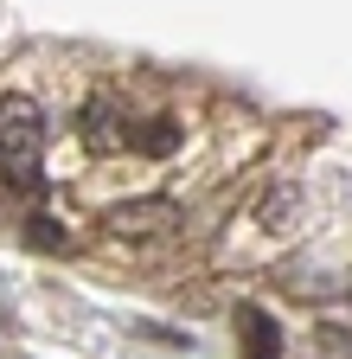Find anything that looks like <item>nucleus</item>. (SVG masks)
Instances as JSON below:
<instances>
[{
  "label": "nucleus",
  "instance_id": "nucleus-3",
  "mask_svg": "<svg viewBox=\"0 0 352 359\" xmlns=\"http://www.w3.org/2000/svg\"><path fill=\"white\" fill-rule=\"evenodd\" d=\"M173 224H180V205L160 199V193H148V199H122V205L109 212V231H115V238H135V244L167 238Z\"/></svg>",
  "mask_w": 352,
  "mask_h": 359
},
{
  "label": "nucleus",
  "instance_id": "nucleus-1",
  "mask_svg": "<svg viewBox=\"0 0 352 359\" xmlns=\"http://www.w3.org/2000/svg\"><path fill=\"white\" fill-rule=\"evenodd\" d=\"M38 161H45V109L26 90L0 97V180L20 193H38Z\"/></svg>",
  "mask_w": 352,
  "mask_h": 359
},
{
  "label": "nucleus",
  "instance_id": "nucleus-5",
  "mask_svg": "<svg viewBox=\"0 0 352 359\" xmlns=\"http://www.w3.org/2000/svg\"><path fill=\"white\" fill-rule=\"evenodd\" d=\"M26 244H38V250H52V257H64L71 250V231L52 218V212H32L26 218Z\"/></svg>",
  "mask_w": 352,
  "mask_h": 359
},
{
  "label": "nucleus",
  "instance_id": "nucleus-6",
  "mask_svg": "<svg viewBox=\"0 0 352 359\" xmlns=\"http://www.w3.org/2000/svg\"><path fill=\"white\" fill-rule=\"evenodd\" d=\"M314 359H352V334L321 327V334H314Z\"/></svg>",
  "mask_w": 352,
  "mask_h": 359
},
{
  "label": "nucleus",
  "instance_id": "nucleus-2",
  "mask_svg": "<svg viewBox=\"0 0 352 359\" xmlns=\"http://www.w3.org/2000/svg\"><path fill=\"white\" fill-rule=\"evenodd\" d=\"M135 128H141V122L128 116L115 97H90V103L77 109V142L90 148V154H103V161H109V154H128V148H135Z\"/></svg>",
  "mask_w": 352,
  "mask_h": 359
},
{
  "label": "nucleus",
  "instance_id": "nucleus-4",
  "mask_svg": "<svg viewBox=\"0 0 352 359\" xmlns=\"http://www.w3.org/2000/svg\"><path fill=\"white\" fill-rule=\"evenodd\" d=\"M237 340H244V359H282V334H276V321L256 302L237 308Z\"/></svg>",
  "mask_w": 352,
  "mask_h": 359
},
{
  "label": "nucleus",
  "instance_id": "nucleus-7",
  "mask_svg": "<svg viewBox=\"0 0 352 359\" xmlns=\"http://www.w3.org/2000/svg\"><path fill=\"white\" fill-rule=\"evenodd\" d=\"M173 142H180V128H167V122H154V128H135V148H148V154H167Z\"/></svg>",
  "mask_w": 352,
  "mask_h": 359
}]
</instances>
